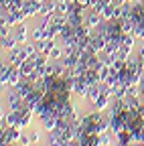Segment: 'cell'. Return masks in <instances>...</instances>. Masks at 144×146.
Wrapping results in <instances>:
<instances>
[{"label":"cell","instance_id":"cell-1","mask_svg":"<svg viewBox=\"0 0 144 146\" xmlns=\"http://www.w3.org/2000/svg\"><path fill=\"white\" fill-rule=\"evenodd\" d=\"M12 47H14V39H10V36L2 39V49H12Z\"/></svg>","mask_w":144,"mask_h":146},{"label":"cell","instance_id":"cell-2","mask_svg":"<svg viewBox=\"0 0 144 146\" xmlns=\"http://www.w3.org/2000/svg\"><path fill=\"white\" fill-rule=\"evenodd\" d=\"M16 36H19L21 41H25V36H27V31H25V27H21V29H19V33H16Z\"/></svg>","mask_w":144,"mask_h":146},{"label":"cell","instance_id":"cell-3","mask_svg":"<svg viewBox=\"0 0 144 146\" xmlns=\"http://www.w3.org/2000/svg\"><path fill=\"white\" fill-rule=\"evenodd\" d=\"M51 59H55V57H59V55H61V49H51Z\"/></svg>","mask_w":144,"mask_h":146}]
</instances>
